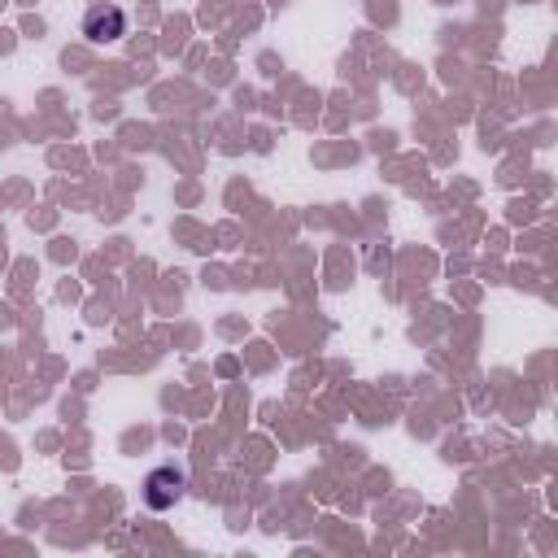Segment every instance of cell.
<instances>
[{
	"instance_id": "6da1fadb",
	"label": "cell",
	"mask_w": 558,
	"mask_h": 558,
	"mask_svg": "<svg viewBox=\"0 0 558 558\" xmlns=\"http://www.w3.org/2000/svg\"><path fill=\"white\" fill-rule=\"evenodd\" d=\"M183 488H187L183 466L166 462V466L148 471V480H144V506H148V510H170V506L183 497Z\"/></svg>"
},
{
	"instance_id": "7a4b0ae2",
	"label": "cell",
	"mask_w": 558,
	"mask_h": 558,
	"mask_svg": "<svg viewBox=\"0 0 558 558\" xmlns=\"http://www.w3.org/2000/svg\"><path fill=\"white\" fill-rule=\"evenodd\" d=\"M126 35V13L109 0H96L87 13H83V39L87 44H113Z\"/></svg>"
}]
</instances>
